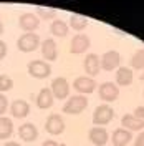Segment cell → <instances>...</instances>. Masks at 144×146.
<instances>
[{
	"mask_svg": "<svg viewBox=\"0 0 144 146\" xmlns=\"http://www.w3.org/2000/svg\"><path fill=\"white\" fill-rule=\"evenodd\" d=\"M129 66H133V68H136V70H144V48L139 50L134 56H131Z\"/></svg>",
	"mask_w": 144,
	"mask_h": 146,
	"instance_id": "d4e9b609",
	"label": "cell"
},
{
	"mask_svg": "<svg viewBox=\"0 0 144 146\" xmlns=\"http://www.w3.org/2000/svg\"><path fill=\"white\" fill-rule=\"evenodd\" d=\"M133 139V133L127 131L124 128H118L113 131V136H111V141L114 146H126L129 141Z\"/></svg>",
	"mask_w": 144,
	"mask_h": 146,
	"instance_id": "ac0fdd59",
	"label": "cell"
},
{
	"mask_svg": "<svg viewBox=\"0 0 144 146\" xmlns=\"http://www.w3.org/2000/svg\"><path fill=\"white\" fill-rule=\"evenodd\" d=\"M113 116H114L113 108L104 103V105H99L98 108L94 110V113H93V123L96 126H104V125L111 123Z\"/></svg>",
	"mask_w": 144,
	"mask_h": 146,
	"instance_id": "277c9868",
	"label": "cell"
},
{
	"mask_svg": "<svg viewBox=\"0 0 144 146\" xmlns=\"http://www.w3.org/2000/svg\"><path fill=\"white\" fill-rule=\"evenodd\" d=\"M18 25L25 33H35V30L40 27V18L36 17V13H22L18 18Z\"/></svg>",
	"mask_w": 144,
	"mask_h": 146,
	"instance_id": "5b68a950",
	"label": "cell"
},
{
	"mask_svg": "<svg viewBox=\"0 0 144 146\" xmlns=\"http://www.w3.org/2000/svg\"><path fill=\"white\" fill-rule=\"evenodd\" d=\"M134 146H144V131L143 133H139L134 139Z\"/></svg>",
	"mask_w": 144,
	"mask_h": 146,
	"instance_id": "f1b7e54d",
	"label": "cell"
},
{
	"mask_svg": "<svg viewBox=\"0 0 144 146\" xmlns=\"http://www.w3.org/2000/svg\"><path fill=\"white\" fill-rule=\"evenodd\" d=\"M17 46H18V50L23 52V53L35 52L36 48L40 46V36L36 33H23V35L18 36Z\"/></svg>",
	"mask_w": 144,
	"mask_h": 146,
	"instance_id": "7a4b0ae2",
	"label": "cell"
},
{
	"mask_svg": "<svg viewBox=\"0 0 144 146\" xmlns=\"http://www.w3.org/2000/svg\"><path fill=\"white\" fill-rule=\"evenodd\" d=\"M9 111L13 118H27L30 115V105L23 100H15L9 106Z\"/></svg>",
	"mask_w": 144,
	"mask_h": 146,
	"instance_id": "2e32d148",
	"label": "cell"
},
{
	"mask_svg": "<svg viewBox=\"0 0 144 146\" xmlns=\"http://www.w3.org/2000/svg\"><path fill=\"white\" fill-rule=\"evenodd\" d=\"M36 17L43 20H53L56 17V10L50 7H36Z\"/></svg>",
	"mask_w": 144,
	"mask_h": 146,
	"instance_id": "cb8c5ba5",
	"label": "cell"
},
{
	"mask_svg": "<svg viewBox=\"0 0 144 146\" xmlns=\"http://www.w3.org/2000/svg\"><path fill=\"white\" fill-rule=\"evenodd\" d=\"M116 83L119 86H127L133 83V70L127 66H121L116 72Z\"/></svg>",
	"mask_w": 144,
	"mask_h": 146,
	"instance_id": "ffe728a7",
	"label": "cell"
},
{
	"mask_svg": "<svg viewBox=\"0 0 144 146\" xmlns=\"http://www.w3.org/2000/svg\"><path fill=\"white\" fill-rule=\"evenodd\" d=\"M45 129L50 133V135H61L65 131V119L61 115H58V113H53V115H50L45 121Z\"/></svg>",
	"mask_w": 144,
	"mask_h": 146,
	"instance_id": "52a82bcc",
	"label": "cell"
},
{
	"mask_svg": "<svg viewBox=\"0 0 144 146\" xmlns=\"http://www.w3.org/2000/svg\"><path fill=\"white\" fill-rule=\"evenodd\" d=\"M18 136L23 141H27V143H32V141H35L38 138V129H36V126L33 123H23L18 128Z\"/></svg>",
	"mask_w": 144,
	"mask_h": 146,
	"instance_id": "e0dca14e",
	"label": "cell"
},
{
	"mask_svg": "<svg viewBox=\"0 0 144 146\" xmlns=\"http://www.w3.org/2000/svg\"><path fill=\"white\" fill-rule=\"evenodd\" d=\"M73 88L76 90V93L86 96V95H90V93H93L96 90V82L91 76H78L73 82Z\"/></svg>",
	"mask_w": 144,
	"mask_h": 146,
	"instance_id": "8992f818",
	"label": "cell"
},
{
	"mask_svg": "<svg viewBox=\"0 0 144 146\" xmlns=\"http://www.w3.org/2000/svg\"><path fill=\"white\" fill-rule=\"evenodd\" d=\"M86 25H88V18L83 17V15L75 13V15H71V18H70V27H71L73 30H76V32L85 30V28H86Z\"/></svg>",
	"mask_w": 144,
	"mask_h": 146,
	"instance_id": "603a6c76",
	"label": "cell"
},
{
	"mask_svg": "<svg viewBox=\"0 0 144 146\" xmlns=\"http://www.w3.org/2000/svg\"><path fill=\"white\" fill-rule=\"evenodd\" d=\"M121 125L124 129L127 131H143L144 129V121L143 119H139L137 116H134L133 113H126V115H123V118H121Z\"/></svg>",
	"mask_w": 144,
	"mask_h": 146,
	"instance_id": "4fadbf2b",
	"label": "cell"
},
{
	"mask_svg": "<svg viewBox=\"0 0 144 146\" xmlns=\"http://www.w3.org/2000/svg\"><path fill=\"white\" fill-rule=\"evenodd\" d=\"M141 80H144V72H143V75H141Z\"/></svg>",
	"mask_w": 144,
	"mask_h": 146,
	"instance_id": "836d02e7",
	"label": "cell"
},
{
	"mask_svg": "<svg viewBox=\"0 0 144 146\" xmlns=\"http://www.w3.org/2000/svg\"><path fill=\"white\" fill-rule=\"evenodd\" d=\"M5 55H7V43L0 40V60H3Z\"/></svg>",
	"mask_w": 144,
	"mask_h": 146,
	"instance_id": "83f0119b",
	"label": "cell"
},
{
	"mask_svg": "<svg viewBox=\"0 0 144 146\" xmlns=\"http://www.w3.org/2000/svg\"><path fill=\"white\" fill-rule=\"evenodd\" d=\"M28 73L33 76V78H38V80H43V78H48L50 73H52V66L48 62L45 60H32L28 63Z\"/></svg>",
	"mask_w": 144,
	"mask_h": 146,
	"instance_id": "3957f363",
	"label": "cell"
},
{
	"mask_svg": "<svg viewBox=\"0 0 144 146\" xmlns=\"http://www.w3.org/2000/svg\"><path fill=\"white\" fill-rule=\"evenodd\" d=\"M134 116H137L139 119L144 121V106H137V108L134 110Z\"/></svg>",
	"mask_w": 144,
	"mask_h": 146,
	"instance_id": "f546056e",
	"label": "cell"
},
{
	"mask_svg": "<svg viewBox=\"0 0 144 146\" xmlns=\"http://www.w3.org/2000/svg\"><path fill=\"white\" fill-rule=\"evenodd\" d=\"M90 48V36L85 35V33H76L71 40V45H70V50H71L73 55H81L85 53L86 50Z\"/></svg>",
	"mask_w": 144,
	"mask_h": 146,
	"instance_id": "8fae6325",
	"label": "cell"
},
{
	"mask_svg": "<svg viewBox=\"0 0 144 146\" xmlns=\"http://www.w3.org/2000/svg\"><path fill=\"white\" fill-rule=\"evenodd\" d=\"M9 110V100L3 93H0V116H3Z\"/></svg>",
	"mask_w": 144,
	"mask_h": 146,
	"instance_id": "4316f807",
	"label": "cell"
},
{
	"mask_svg": "<svg viewBox=\"0 0 144 146\" xmlns=\"http://www.w3.org/2000/svg\"><path fill=\"white\" fill-rule=\"evenodd\" d=\"M43 146H61V145L53 141V139H46V141H43Z\"/></svg>",
	"mask_w": 144,
	"mask_h": 146,
	"instance_id": "4dcf8cb0",
	"label": "cell"
},
{
	"mask_svg": "<svg viewBox=\"0 0 144 146\" xmlns=\"http://www.w3.org/2000/svg\"><path fill=\"white\" fill-rule=\"evenodd\" d=\"M3 146H20V143H17V141H7Z\"/></svg>",
	"mask_w": 144,
	"mask_h": 146,
	"instance_id": "1f68e13d",
	"label": "cell"
},
{
	"mask_svg": "<svg viewBox=\"0 0 144 146\" xmlns=\"http://www.w3.org/2000/svg\"><path fill=\"white\" fill-rule=\"evenodd\" d=\"M12 86H13V82L9 75H0V93L12 90Z\"/></svg>",
	"mask_w": 144,
	"mask_h": 146,
	"instance_id": "484cf974",
	"label": "cell"
},
{
	"mask_svg": "<svg viewBox=\"0 0 144 146\" xmlns=\"http://www.w3.org/2000/svg\"><path fill=\"white\" fill-rule=\"evenodd\" d=\"M88 106V98L83 95H73L68 96L66 103L63 105V113L66 115H80Z\"/></svg>",
	"mask_w": 144,
	"mask_h": 146,
	"instance_id": "6da1fadb",
	"label": "cell"
},
{
	"mask_svg": "<svg viewBox=\"0 0 144 146\" xmlns=\"http://www.w3.org/2000/svg\"><path fill=\"white\" fill-rule=\"evenodd\" d=\"M52 95L53 98H58V100H65L70 96V83L66 82L65 78H55L52 82Z\"/></svg>",
	"mask_w": 144,
	"mask_h": 146,
	"instance_id": "ba28073f",
	"label": "cell"
},
{
	"mask_svg": "<svg viewBox=\"0 0 144 146\" xmlns=\"http://www.w3.org/2000/svg\"><path fill=\"white\" fill-rule=\"evenodd\" d=\"M68 30H70V27L66 25V22H63V20H53L52 25H50V32H52L53 36L68 35Z\"/></svg>",
	"mask_w": 144,
	"mask_h": 146,
	"instance_id": "7402d4cb",
	"label": "cell"
},
{
	"mask_svg": "<svg viewBox=\"0 0 144 146\" xmlns=\"http://www.w3.org/2000/svg\"><path fill=\"white\" fill-rule=\"evenodd\" d=\"M13 135V123L7 116H0V139H9Z\"/></svg>",
	"mask_w": 144,
	"mask_h": 146,
	"instance_id": "44dd1931",
	"label": "cell"
},
{
	"mask_svg": "<svg viewBox=\"0 0 144 146\" xmlns=\"http://www.w3.org/2000/svg\"><path fill=\"white\" fill-rule=\"evenodd\" d=\"M53 105V95L50 88H42L40 93L36 95V106L42 110H48Z\"/></svg>",
	"mask_w": 144,
	"mask_h": 146,
	"instance_id": "d6986e66",
	"label": "cell"
},
{
	"mask_svg": "<svg viewBox=\"0 0 144 146\" xmlns=\"http://www.w3.org/2000/svg\"><path fill=\"white\" fill-rule=\"evenodd\" d=\"M88 138H90V141L94 146H104L106 143H108L109 135L103 126H94V128H91L90 131H88Z\"/></svg>",
	"mask_w": 144,
	"mask_h": 146,
	"instance_id": "7c38bea8",
	"label": "cell"
},
{
	"mask_svg": "<svg viewBox=\"0 0 144 146\" xmlns=\"http://www.w3.org/2000/svg\"><path fill=\"white\" fill-rule=\"evenodd\" d=\"M101 68L103 70H106V72H113L114 68H118L119 65H121V55L114 52V50H111V52H106V53L103 55L101 58Z\"/></svg>",
	"mask_w": 144,
	"mask_h": 146,
	"instance_id": "30bf717a",
	"label": "cell"
},
{
	"mask_svg": "<svg viewBox=\"0 0 144 146\" xmlns=\"http://www.w3.org/2000/svg\"><path fill=\"white\" fill-rule=\"evenodd\" d=\"M42 56L46 62H55L58 58V48L53 38H46L42 42Z\"/></svg>",
	"mask_w": 144,
	"mask_h": 146,
	"instance_id": "9a60e30c",
	"label": "cell"
},
{
	"mask_svg": "<svg viewBox=\"0 0 144 146\" xmlns=\"http://www.w3.org/2000/svg\"><path fill=\"white\" fill-rule=\"evenodd\" d=\"M83 66H85V72L88 73V76L93 78V76H96L99 73V70H101V60H99V56L96 53H90V55H86Z\"/></svg>",
	"mask_w": 144,
	"mask_h": 146,
	"instance_id": "5bb4252c",
	"label": "cell"
},
{
	"mask_svg": "<svg viewBox=\"0 0 144 146\" xmlns=\"http://www.w3.org/2000/svg\"><path fill=\"white\" fill-rule=\"evenodd\" d=\"M3 33V23H2V20H0V35Z\"/></svg>",
	"mask_w": 144,
	"mask_h": 146,
	"instance_id": "d6a6232c",
	"label": "cell"
},
{
	"mask_svg": "<svg viewBox=\"0 0 144 146\" xmlns=\"http://www.w3.org/2000/svg\"><path fill=\"white\" fill-rule=\"evenodd\" d=\"M98 93H99V98L104 101L106 105H108V103H111V101L118 100V96H119V90H118V85H114V83H111V82L103 83V85L99 86Z\"/></svg>",
	"mask_w": 144,
	"mask_h": 146,
	"instance_id": "9c48e42d",
	"label": "cell"
}]
</instances>
